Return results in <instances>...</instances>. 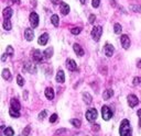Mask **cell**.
<instances>
[{
  "instance_id": "17",
  "label": "cell",
  "mask_w": 141,
  "mask_h": 136,
  "mask_svg": "<svg viewBox=\"0 0 141 136\" xmlns=\"http://www.w3.org/2000/svg\"><path fill=\"white\" fill-rule=\"evenodd\" d=\"M69 12H70V6L65 2H62L61 3V13L63 15H66L69 14Z\"/></svg>"
},
{
  "instance_id": "4",
  "label": "cell",
  "mask_w": 141,
  "mask_h": 136,
  "mask_svg": "<svg viewBox=\"0 0 141 136\" xmlns=\"http://www.w3.org/2000/svg\"><path fill=\"white\" fill-rule=\"evenodd\" d=\"M101 115H103V119L105 121H109L110 119H111V116H113V111L110 110L108 107L104 106L103 109H101Z\"/></svg>"
},
{
  "instance_id": "42",
  "label": "cell",
  "mask_w": 141,
  "mask_h": 136,
  "mask_svg": "<svg viewBox=\"0 0 141 136\" xmlns=\"http://www.w3.org/2000/svg\"><path fill=\"white\" fill-rule=\"evenodd\" d=\"M23 99H24V100H27V99H28V91L27 90L23 91Z\"/></svg>"
},
{
  "instance_id": "24",
  "label": "cell",
  "mask_w": 141,
  "mask_h": 136,
  "mask_svg": "<svg viewBox=\"0 0 141 136\" xmlns=\"http://www.w3.org/2000/svg\"><path fill=\"white\" fill-rule=\"evenodd\" d=\"M9 114L12 117H19L20 116V112H19V111L12 109V108H10V110H9Z\"/></svg>"
},
{
  "instance_id": "32",
  "label": "cell",
  "mask_w": 141,
  "mask_h": 136,
  "mask_svg": "<svg viewBox=\"0 0 141 136\" xmlns=\"http://www.w3.org/2000/svg\"><path fill=\"white\" fill-rule=\"evenodd\" d=\"M30 131H31V126H30V125H28L26 128L23 129V132H22V135H23V136H28V135L30 134Z\"/></svg>"
},
{
  "instance_id": "40",
  "label": "cell",
  "mask_w": 141,
  "mask_h": 136,
  "mask_svg": "<svg viewBox=\"0 0 141 136\" xmlns=\"http://www.w3.org/2000/svg\"><path fill=\"white\" fill-rule=\"evenodd\" d=\"M66 132V129L65 128H60V129H57L56 132H55V135H60V134H63V133H65Z\"/></svg>"
},
{
  "instance_id": "13",
  "label": "cell",
  "mask_w": 141,
  "mask_h": 136,
  "mask_svg": "<svg viewBox=\"0 0 141 136\" xmlns=\"http://www.w3.org/2000/svg\"><path fill=\"white\" fill-rule=\"evenodd\" d=\"M114 51H115V48L111 44H106L105 45V54H106L107 57H111L113 54H114Z\"/></svg>"
},
{
  "instance_id": "5",
  "label": "cell",
  "mask_w": 141,
  "mask_h": 136,
  "mask_svg": "<svg viewBox=\"0 0 141 136\" xmlns=\"http://www.w3.org/2000/svg\"><path fill=\"white\" fill-rule=\"evenodd\" d=\"M127 101H128V104H129L130 108H134L136 106L139 104V99L137 98V96L134 95H129L127 97Z\"/></svg>"
},
{
  "instance_id": "36",
  "label": "cell",
  "mask_w": 141,
  "mask_h": 136,
  "mask_svg": "<svg viewBox=\"0 0 141 136\" xmlns=\"http://www.w3.org/2000/svg\"><path fill=\"white\" fill-rule=\"evenodd\" d=\"M57 121V114H52L51 117H50V122L51 123H55Z\"/></svg>"
},
{
  "instance_id": "43",
  "label": "cell",
  "mask_w": 141,
  "mask_h": 136,
  "mask_svg": "<svg viewBox=\"0 0 141 136\" xmlns=\"http://www.w3.org/2000/svg\"><path fill=\"white\" fill-rule=\"evenodd\" d=\"M7 56H8V54H3L2 56H1V60L2 61H6V59H7Z\"/></svg>"
},
{
  "instance_id": "38",
  "label": "cell",
  "mask_w": 141,
  "mask_h": 136,
  "mask_svg": "<svg viewBox=\"0 0 141 136\" xmlns=\"http://www.w3.org/2000/svg\"><path fill=\"white\" fill-rule=\"evenodd\" d=\"M7 54H9L10 56L13 55V48H12V46H8L7 47Z\"/></svg>"
},
{
  "instance_id": "6",
  "label": "cell",
  "mask_w": 141,
  "mask_h": 136,
  "mask_svg": "<svg viewBox=\"0 0 141 136\" xmlns=\"http://www.w3.org/2000/svg\"><path fill=\"white\" fill-rule=\"evenodd\" d=\"M30 24L32 28H36L39 25V15L35 12H31L30 13Z\"/></svg>"
},
{
  "instance_id": "11",
  "label": "cell",
  "mask_w": 141,
  "mask_h": 136,
  "mask_svg": "<svg viewBox=\"0 0 141 136\" xmlns=\"http://www.w3.org/2000/svg\"><path fill=\"white\" fill-rule=\"evenodd\" d=\"M24 38H26L27 41L31 42V41L33 40V38H34V32H33V30L30 29V28L26 29V31H24Z\"/></svg>"
},
{
  "instance_id": "3",
  "label": "cell",
  "mask_w": 141,
  "mask_h": 136,
  "mask_svg": "<svg viewBox=\"0 0 141 136\" xmlns=\"http://www.w3.org/2000/svg\"><path fill=\"white\" fill-rule=\"evenodd\" d=\"M101 34H103V29L99 25L94 27L93 30H91V38H93L95 41H99L100 38H101Z\"/></svg>"
},
{
  "instance_id": "21",
  "label": "cell",
  "mask_w": 141,
  "mask_h": 136,
  "mask_svg": "<svg viewBox=\"0 0 141 136\" xmlns=\"http://www.w3.org/2000/svg\"><path fill=\"white\" fill-rule=\"evenodd\" d=\"M53 56V48L52 47H48L46 49H44L43 52V57H45L46 59H50Z\"/></svg>"
},
{
  "instance_id": "30",
  "label": "cell",
  "mask_w": 141,
  "mask_h": 136,
  "mask_svg": "<svg viewBox=\"0 0 141 136\" xmlns=\"http://www.w3.org/2000/svg\"><path fill=\"white\" fill-rule=\"evenodd\" d=\"M71 124L74 127H79L81 126V121L77 120V119H72L71 120Z\"/></svg>"
},
{
  "instance_id": "16",
  "label": "cell",
  "mask_w": 141,
  "mask_h": 136,
  "mask_svg": "<svg viewBox=\"0 0 141 136\" xmlns=\"http://www.w3.org/2000/svg\"><path fill=\"white\" fill-rule=\"evenodd\" d=\"M56 81L60 82V83H63L65 81V74L63 70H59L57 74H56Z\"/></svg>"
},
{
  "instance_id": "19",
  "label": "cell",
  "mask_w": 141,
  "mask_h": 136,
  "mask_svg": "<svg viewBox=\"0 0 141 136\" xmlns=\"http://www.w3.org/2000/svg\"><path fill=\"white\" fill-rule=\"evenodd\" d=\"M54 90L53 88H46L45 89V97L48 99V100H53L54 99Z\"/></svg>"
},
{
  "instance_id": "12",
  "label": "cell",
  "mask_w": 141,
  "mask_h": 136,
  "mask_svg": "<svg viewBox=\"0 0 141 136\" xmlns=\"http://www.w3.org/2000/svg\"><path fill=\"white\" fill-rule=\"evenodd\" d=\"M73 49H74V52H75V54L77 55V56H84V54H85L84 49L82 48L81 45L77 44V43H75V44L73 45Z\"/></svg>"
},
{
  "instance_id": "29",
  "label": "cell",
  "mask_w": 141,
  "mask_h": 136,
  "mask_svg": "<svg viewBox=\"0 0 141 136\" xmlns=\"http://www.w3.org/2000/svg\"><path fill=\"white\" fill-rule=\"evenodd\" d=\"M114 31H115V33H116V34H120V33H121V31H122L120 24L116 23L115 25H114Z\"/></svg>"
},
{
  "instance_id": "39",
  "label": "cell",
  "mask_w": 141,
  "mask_h": 136,
  "mask_svg": "<svg viewBox=\"0 0 141 136\" xmlns=\"http://www.w3.org/2000/svg\"><path fill=\"white\" fill-rule=\"evenodd\" d=\"M95 19H96L95 14H90V15H89V19H88V22H89V23H91V24H93V23L95 22Z\"/></svg>"
},
{
  "instance_id": "23",
  "label": "cell",
  "mask_w": 141,
  "mask_h": 136,
  "mask_svg": "<svg viewBox=\"0 0 141 136\" xmlns=\"http://www.w3.org/2000/svg\"><path fill=\"white\" fill-rule=\"evenodd\" d=\"M2 78L6 80H10L11 79V72L9 69H3L2 70Z\"/></svg>"
},
{
  "instance_id": "45",
  "label": "cell",
  "mask_w": 141,
  "mask_h": 136,
  "mask_svg": "<svg viewBox=\"0 0 141 136\" xmlns=\"http://www.w3.org/2000/svg\"><path fill=\"white\" fill-rule=\"evenodd\" d=\"M138 67H141V60L138 61Z\"/></svg>"
},
{
  "instance_id": "26",
  "label": "cell",
  "mask_w": 141,
  "mask_h": 136,
  "mask_svg": "<svg viewBox=\"0 0 141 136\" xmlns=\"http://www.w3.org/2000/svg\"><path fill=\"white\" fill-rule=\"evenodd\" d=\"M130 10H132L134 12H138V13H141V4H131Z\"/></svg>"
},
{
  "instance_id": "10",
  "label": "cell",
  "mask_w": 141,
  "mask_h": 136,
  "mask_svg": "<svg viewBox=\"0 0 141 136\" xmlns=\"http://www.w3.org/2000/svg\"><path fill=\"white\" fill-rule=\"evenodd\" d=\"M66 67L70 71H76L77 70V65L75 63V60H73V59H67L66 60Z\"/></svg>"
},
{
  "instance_id": "35",
  "label": "cell",
  "mask_w": 141,
  "mask_h": 136,
  "mask_svg": "<svg viewBox=\"0 0 141 136\" xmlns=\"http://www.w3.org/2000/svg\"><path fill=\"white\" fill-rule=\"evenodd\" d=\"M91 4H93L94 8H98L99 4H100V0H93V1H91Z\"/></svg>"
},
{
  "instance_id": "20",
  "label": "cell",
  "mask_w": 141,
  "mask_h": 136,
  "mask_svg": "<svg viewBox=\"0 0 141 136\" xmlns=\"http://www.w3.org/2000/svg\"><path fill=\"white\" fill-rule=\"evenodd\" d=\"M114 96V91L111 89H107L104 91V93H103V99L104 100H108V99H110Z\"/></svg>"
},
{
  "instance_id": "27",
  "label": "cell",
  "mask_w": 141,
  "mask_h": 136,
  "mask_svg": "<svg viewBox=\"0 0 141 136\" xmlns=\"http://www.w3.org/2000/svg\"><path fill=\"white\" fill-rule=\"evenodd\" d=\"M2 27H3V29H4V30H7V31L11 30V28H12L11 22H10L9 20H4V21H3V23H2Z\"/></svg>"
},
{
  "instance_id": "34",
  "label": "cell",
  "mask_w": 141,
  "mask_h": 136,
  "mask_svg": "<svg viewBox=\"0 0 141 136\" xmlns=\"http://www.w3.org/2000/svg\"><path fill=\"white\" fill-rule=\"evenodd\" d=\"M46 111L44 110V111H42V112H40V114H39V120L40 121H42V120H44L45 117H46Z\"/></svg>"
},
{
  "instance_id": "9",
  "label": "cell",
  "mask_w": 141,
  "mask_h": 136,
  "mask_svg": "<svg viewBox=\"0 0 141 136\" xmlns=\"http://www.w3.org/2000/svg\"><path fill=\"white\" fill-rule=\"evenodd\" d=\"M24 71H28L30 74H35L36 72V66L32 64L31 61H27L24 64Z\"/></svg>"
},
{
  "instance_id": "28",
  "label": "cell",
  "mask_w": 141,
  "mask_h": 136,
  "mask_svg": "<svg viewBox=\"0 0 141 136\" xmlns=\"http://www.w3.org/2000/svg\"><path fill=\"white\" fill-rule=\"evenodd\" d=\"M3 134L6 136H12L14 134V132H13V129H12L11 127H6V129L3 131Z\"/></svg>"
},
{
  "instance_id": "7",
  "label": "cell",
  "mask_w": 141,
  "mask_h": 136,
  "mask_svg": "<svg viewBox=\"0 0 141 136\" xmlns=\"http://www.w3.org/2000/svg\"><path fill=\"white\" fill-rule=\"evenodd\" d=\"M31 56H32V59L35 61V63H41L42 58H43V55L41 54V52L39 49H33L31 52Z\"/></svg>"
},
{
  "instance_id": "44",
  "label": "cell",
  "mask_w": 141,
  "mask_h": 136,
  "mask_svg": "<svg viewBox=\"0 0 141 136\" xmlns=\"http://www.w3.org/2000/svg\"><path fill=\"white\" fill-rule=\"evenodd\" d=\"M51 1L53 2V4H57V3H59V1H60V0H51Z\"/></svg>"
},
{
  "instance_id": "41",
  "label": "cell",
  "mask_w": 141,
  "mask_h": 136,
  "mask_svg": "<svg viewBox=\"0 0 141 136\" xmlns=\"http://www.w3.org/2000/svg\"><path fill=\"white\" fill-rule=\"evenodd\" d=\"M137 114H138V116H139V126H141V110H138Z\"/></svg>"
},
{
  "instance_id": "18",
  "label": "cell",
  "mask_w": 141,
  "mask_h": 136,
  "mask_svg": "<svg viewBox=\"0 0 141 136\" xmlns=\"http://www.w3.org/2000/svg\"><path fill=\"white\" fill-rule=\"evenodd\" d=\"M10 104H11V107L10 108H12V109H14V110H18L19 111L20 110V108H21V106H20V102L17 100V99H11V101H10Z\"/></svg>"
},
{
  "instance_id": "25",
  "label": "cell",
  "mask_w": 141,
  "mask_h": 136,
  "mask_svg": "<svg viewBox=\"0 0 141 136\" xmlns=\"http://www.w3.org/2000/svg\"><path fill=\"white\" fill-rule=\"evenodd\" d=\"M51 21H52V24L54 27H59V22H60V19L56 14H53L51 17Z\"/></svg>"
},
{
  "instance_id": "14",
  "label": "cell",
  "mask_w": 141,
  "mask_h": 136,
  "mask_svg": "<svg viewBox=\"0 0 141 136\" xmlns=\"http://www.w3.org/2000/svg\"><path fill=\"white\" fill-rule=\"evenodd\" d=\"M2 17L4 20H9L10 18L12 17V9L11 8H6L3 11H2Z\"/></svg>"
},
{
  "instance_id": "31",
  "label": "cell",
  "mask_w": 141,
  "mask_h": 136,
  "mask_svg": "<svg viewBox=\"0 0 141 136\" xmlns=\"http://www.w3.org/2000/svg\"><path fill=\"white\" fill-rule=\"evenodd\" d=\"M17 82H18V85H19L20 87H22V86L24 85V79L22 78V76H20V75L17 76Z\"/></svg>"
},
{
  "instance_id": "22",
  "label": "cell",
  "mask_w": 141,
  "mask_h": 136,
  "mask_svg": "<svg viewBox=\"0 0 141 136\" xmlns=\"http://www.w3.org/2000/svg\"><path fill=\"white\" fill-rule=\"evenodd\" d=\"M83 100H84L85 103L89 104V103H91V101H93V98H91V96L88 93V92H84L83 93Z\"/></svg>"
},
{
  "instance_id": "2",
  "label": "cell",
  "mask_w": 141,
  "mask_h": 136,
  "mask_svg": "<svg viewBox=\"0 0 141 136\" xmlns=\"http://www.w3.org/2000/svg\"><path fill=\"white\" fill-rule=\"evenodd\" d=\"M85 116H86V120L90 123H93L96 121V119L98 117V112H97V110L94 109V108H90L87 110V112L86 114H85Z\"/></svg>"
},
{
  "instance_id": "15",
  "label": "cell",
  "mask_w": 141,
  "mask_h": 136,
  "mask_svg": "<svg viewBox=\"0 0 141 136\" xmlns=\"http://www.w3.org/2000/svg\"><path fill=\"white\" fill-rule=\"evenodd\" d=\"M47 41H48V34H47V33H43V34H42L40 38H39L38 43H39L40 45H45L46 43H47Z\"/></svg>"
},
{
  "instance_id": "33",
  "label": "cell",
  "mask_w": 141,
  "mask_h": 136,
  "mask_svg": "<svg viewBox=\"0 0 141 136\" xmlns=\"http://www.w3.org/2000/svg\"><path fill=\"white\" fill-rule=\"evenodd\" d=\"M81 28H73L72 30H71V33L72 34H74V35H77V34H79L81 33Z\"/></svg>"
},
{
  "instance_id": "37",
  "label": "cell",
  "mask_w": 141,
  "mask_h": 136,
  "mask_svg": "<svg viewBox=\"0 0 141 136\" xmlns=\"http://www.w3.org/2000/svg\"><path fill=\"white\" fill-rule=\"evenodd\" d=\"M132 83H133L134 86H137V85L141 83V78H139V77H136V78H133V81H132Z\"/></svg>"
},
{
  "instance_id": "8",
  "label": "cell",
  "mask_w": 141,
  "mask_h": 136,
  "mask_svg": "<svg viewBox=\"0 0 141 136\" xmlns=\"http://www.w3.org/2000/svg\"><path fill=\"white\" fill-rule=\"evenodd\" d=\"M120 42H121V45L122 47H124L125 49H128L130 47V44H131V42L129 40V36L124 34V35H121V38H120Z\"/></svg>"
},
{
  "instance_id": "1",
  "label": "cell",
  "mask_w": 141,
  "mask_h": 136,
  "mask_svg": "<svg viewBox=\"0 0 141 136\" xmlns=\"http://www.w3.org/2000/svg\"><path fill=\"white\" fill-rule=\"evenodd\" d=\"M119 134L120 136H132L130 123L128 120H124L121 122L120 127H119Z\"/></svg>"
}]
</instances>
